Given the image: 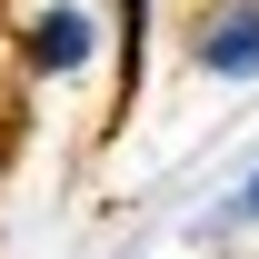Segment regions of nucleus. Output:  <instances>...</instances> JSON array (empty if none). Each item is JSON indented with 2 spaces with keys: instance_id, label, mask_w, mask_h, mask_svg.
<instances>
[{
  "instance_id": "7ed1b4c3",
  "label": "nucleus",
  "mask_w": 259,
  "mask_h": 259,
  "mask_svg": "<svg viewBox=\"0 0 259 259\" xmlns=\"http://www.w3.org/2000/svg\"><path fill=\"white\" fill-rule=\"evenodd\" d=\"M110 20H120V100H130L150 70V0H110Z\"/></svg>"
},
{
  "instance_id": "20e7f679",
  "label": "nucleus",
  "mask_w": 259,
  "mask_h": 259,
  "mask_svg": "<svg viewBox=\"0 0 259 259\" xmlns=\"http://www.w3.org/2000/svg\"><path fill=\"white\" fill-rule=\"evenodd\" d=\"M239 229H259V169L220 199V209H209V220H199V239H239Z\"/></svg>"
},
{
  "instance_id": "f03ea898",
  "label": "nucleus",
  "mask_w": 259,
  "mask_h": 259,
  "mask_svg": "<svg viewBox=\"0 0 259 259\" xmlns=\"http://www.w3.org/2000/svg\"><path fill=\"white\" fill-rule=\"evenodd\" d=\"M190 60L209 70V80H259V0H199Z\"/></svg>"
},
{
  "instance_id": "f257e3e1",
  "label": "nucleus",
  "mask_w": 259,
  "mask_h": 259,
  "mask_svg": "<svg viewBox=\"0 0 259 259\" xmlns=\"http://www.w3.org/2000/svg\"><path fill=\"white\" fill-rule=\"evenodd\" d=\"M90 60H100V20L80 0H40L30 20H20V70L30 80H80Z\"/></svg>"
}]
</instances>
